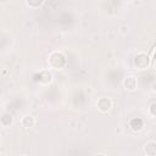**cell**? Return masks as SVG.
I'll return each mask as SVG.
<instances>
[{
  "label": "cell",
  "instance_id": "obj_1",
  "mask_svg": "<svg viewBox=\"0 0 156 156\" xmlns=\"http://www.w3.org/2000/svg\"><path fill=\"white\" fill-rule=\"evenodd\" d=\"M65 62H66V58H65V56H63L62 54H60V52H54V54L50 56V63H51L54 67H56V68L62 67V66L65 65Z\"/></svg>",
  "mask_w": 156,
  "mask_h": 156
},
{
  "label": "cell",
  "instance_id": "obj_2",
  "mask_svg": "<svg viewBox=\"0 0 156 156\" xmlns=\"http://www.w3.org/2000/svg\"><path fill=\"white\" fill-rule=\"evenodd\" d=\"M134 65L138 68H145L149 65V57L145 54H139L134 57Z\"/></svg>",
  "mask_w": 156,
  "mask_h": 156
},
{
  "label": "cell",
  "instance_id": "obj_3",
  "mask_svg": "<svg viewBox=\"0 0 156 156\" xmlns=\"http://www.w3.org/2000/svg\"><path fill=\"white\" fill-rule=\"evenodd\" d=\"M98 106H99V108H100L102 112H106V111L110 110V107H111V102H110L108 99H105V98H104V99H100V100H99Z\"/></svg>",
  "mask_w": 156,
  "mask_h": 156
},
{
  "label": "cell",
  "instance_id": "obj_4",
  "mask_svg": "<svg viewBox=\"0 0 156 156\" xmlns=\"http://www.w3.org/2000/svg\"><path fill=\"white\" fill-rule=\"evenodd\" d=\"M145 152L147 156H155L156 154V144L154 141H149L145 145Z\"/></svg>",
  "mask_w": 156,
  "mask_h": 156
},
{
  "label": "cell",
  "instance_id": "obj_5",
  "mask_svg": "<svg viewBox=\"0 0 156 156\" xmlns=\"http://www.w3.org/2000/svg\"><path fill=\"white\" fill-rule=\"evenodd\" d=\"M124 85L128 90H134L136 88V80L134 77H127L124 80Z\"/></svg>",
  "mask_w": 156,
  "mask_h": 156
},
{
  "label": "cell",
  "instance_id": "obj_6",
  "mask_svg": "<svg viewBox=\"0 0 156 156\" xmlns=\"http://www.w3.org/2000/svg\"><path fill=\"white\" fill-rule=\"evenodd\" d=\"M130 127H132L133 130H140V129L143 128V121H141L139 117L133 118V119L130 121Z\"/></svg>",
  "mask_w": 156,
  "mask_h": 156
},
{
  "label": "cell",
  "instance_id": "obj_7",
  "mask_svg": "<svg viewBox=\"0 0 156 156\" xmlns=\"http://www.w3.org/2000/svg\"><path fill=\"white\" fill-rule=\"evenodd\" d=\"M33 123H34V121H33V118L30 116H27V117L23 118V126L24 127H32Z\"/></svg>",
  "mask_w": 156,
  "mask_h": 156
},
{
  "label": "cell",
  "instance_id": "obj_8",
  "mask_svg": "<svg viewBox=\"0 0 156 156\" xmlns=\"http://www.w3.org/2000/svg\"><path fill=\"white\" fill-rule=\"evenodd\" d=\"M1 122H2V124L9 126V124L12 122V118H11V116H10V115H4V116L1 117Z\"/></svg>",
  "mask_w": 156,
  "mask_h": 156
},
{
  "label": "cell",
  "instance_id": "obj_9",
  "mask_svg": "<svg viewBox=\"0 0 156 156\" xmlns=\"http://www.w3.org/2000/svg\"><path fill=\"white\" fill-rule=\"evenodd\" d=\"M155 106H156V104H155V102H152V104H151V106H150V113H151V116H152V117H155V116H156V113H155Z\"/></svg>",
  "mask_w": 156,
  "mask_h": 156
},
{
  "label": "cell",
  "instance_id": "obj_10",
  "mask_svg": "<svg viewBox=\"0 0 156 156\" xmlns=\"http://www.w3.org/2000/svg\"><path fill=\"white\" fill-rule=\"evenodd\" d=\"M96 156H105V155H102V154H99V155H96Z\"/></svg>",
  "mask_w": 156,
  "mask_h": 156
}]
</instances>
